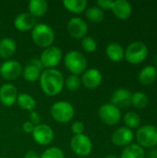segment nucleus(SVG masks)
<instances>
[{
  "mask_svg": "<svg viewBox=\"0 0 157 158\" xmlns=\"http://www.w3.org/2000/svg\"><path fill=\"white\" fill-rule=\"evenodd\" d=\"M39 81L42 91L49 96H55L60 94L64 88V77L56 69H43Z\"/></svg>",
  "mask_w": 157,
  "mask_h": 158,
  "instance_id": "nucleus-1",
  "label": "nucleus"
},
{
  "mask_svg": "<svg viewBox=\"0 0 157 158\" xmlns=\"http://www.w3.org/2000/svg\"><path fill=\"white\" fill-rule=\"evenodd\" d=\"M31 39L37 46L44 49L53 45L55 41V31L49 25L38 23L31 30Z\"/></svg>",
  "mask_w": 157,
  "mask_h": 158,
  "instance_id": "nucleus-2",
  "label": "nucleus"
},
{
  "mask_svg": "<svg viewBox=\"0 0 157 158\" xmlns=\"http://www.w3.org/2000/svg\"><path fill=\"white\" fill-rule=\"evenodd\" d=\"M137 144L144 148H155L157 146V127L155 125L146 124L137 129L134 134Z\"/></svg>",
  "mask_w": 157,
  "mask_h": 158,
  "instance_id": "nucleus-3",
  "label": "nucleus"
},
{
  "mask_svg": "<svg viewBox=\"0 0 157 158\" xmlns=\"http://www.w3.org/2000/svg\"><path fill=\"white\" fill-rule=\"evenodd\" d=\"M64 65L71 74L79 76L86 70L87 59L80 51L71 50L66 54L64 57Z\"/></svg>",
  "mask_w": 157,
  "mask_h": 158,
  "instance_id": "nucleus-4",
  "label": "nucleus"
},
{
  "mask_svg": "<svg viewBox=\"0 0 157 158\" xmlns=\"http://www.w3.org/2000/svg\"><path fill=\"white\" fill-rule=\"evenodd\" d=\"M148 47L142 41L130 43L125 49L124 58L130 64L138 65L143 63L148 56Z\"/></svg>",
  "mask_w": 157,
  "mask_h": 158,
  "instance_id": "nucleus-5",
  "label": "nucleus"
},
{
  "mask_svg": "<svg viewBox=\"0 0 157 158\" xmlns=\"http://www.w3.org/2000/svg\"><path fill=\"white\" fill-rule=\"evenodd\" d=\"M50 113L55 121L59 123H68L74 118L75 110L69 102L57 101L51 106Z\"/></svg>",
  "mask_w": 157,
  "mask_h": 158,
  "instance_id": "nucleus-6",
  "label": "nucleus"
},
{
  "mask_svg": "<svg viewBox=\"0 0 157 158\" xmlns=\"http://www.w3.org/2000/svg\"><path fill=\"white\" fill-rule=\"evenodd\" d=\"M70 148L78 156L86 157L93 151V143L89 136L83 134L74 135L70 141Z\"/></svg>",
  "mask_w": 157,
  "mask_h": 158,
  "instance_id": "nucleus-7",
  "label": "nucleus"
},
{
  "mask_svg": "<svg viewBox=\"0 0 157 158\" xmlns=\"http://www.w3.org/2000/svg\"><path fill=\"white\" fill-rule=\"evenodd\" d=\"M98 117L100 120L108 126H114L118 124L121 119L120 109L111 103L104 104L98 110Z\"/></svg>",
  "mask_w": 157,
  "mask_h": 158,
  "instance_id": "nucleus-8",
  "label": "nucleus"
},
{
  "mask_svg": "<svg viewBox=\"0 0 157 158\" xmlns=\"http://www.w3.org/2000/svg\"><path fill=\"white\" fill-rule=\"evenodd\" d=\"M39 58L45 69H55L62 59V50L58 46L51 45L43 50Z\"/></svg>",
  "mask_w": 157,
  "mask_h": 158,
  "instance_id": "nucleus-9",
  "label": "nucleus"
},
{
  "mask_svg": "<svg viewBox=\"0 0 157 158\" xmlns=\"http://www.w3.org/2000/svg\"><path fill=\"white\" fill-rule=\"evenodd\" d=\"M32 138L36 143L42 146H45L50 144L55 137V133L53 129L47 124H39L34 126V129L31 132Z\"/></svg>",
  "mask_w": 157,
  "mask_h": 158,
  "instance_id": "nucleus-10",
  "label": "nucleus"
},
{
  "mask_svg": "<svg viewBox=\"0 0 157 158\" xmlns=\"http://www.w3.org/2000/svg\"><path fill=\"white\" fill-rule=\"evenodd\" d=\"M67 31L68 34L76 40L84 38L88 31V25L85 20L80 17L71 18L67 24Z\"/></svg>",
  "mask_w": 157,
  "mask_h": 158,
  "instance_id": "nucleus-11",
  "label": "nucleus"
},
{
  "mask_svg": "<svg viewBox=\"0 0 157 158\" xmlns=\"http://www.w3.org/2000/svg\"><path fill=\"white\" fill-rule=\"evenodd\" d=\"M22 73V66L16 60H6L0 65V76L6 81H13Z\"/></svg>",
  "mask_w": 157,
  "mask_h": 158,
  "instance_id": "nucleus-12",
  "label": "nucleus"
},
{
  "mask_svg": "<svg viewBox=\"0 0 157 158\" xmlns=\"http://www.w3.org/2000/svg\"><path fill=\"white\" fill-rule=\"evenodd\" d=\"M134 140V132L127 127L117 129L111 135V142L116 146L126 147L132 143Z\"/></svg>",
  "mask_w": 157,
  "mask_h": 158,
  "instance_id": "nucleus-13",
  "label": "nucleus"
},
{
  "mask_svg": "<svg viewBox=\"0 0 157 158\" xmlns=\"http://www.w3.org/2000/svg\"><path fill=\"white\" fill-rule=\"evenodd\" d=\"M81 81V84L85 88L89 90H93L96 89L98 86H100V84L102 83L103 75L96 69H89L82 73Z\"/></svg>",
  "mask_w": 157,
  "mask_h": 158,
  "instance_id": "nucleus-14",
  "label": "nucleus"
},
{
  "mask_svg": "<svg viewBox=\"0 0 157 158\" xmlns=\"http://www.w3.org/2000/svg\"><path fill=\"white\" fill-rule=\"evenodd\" d=\"M18 97V91L15 85L11 83H5L0 87V102L4 106H12Z\"/></svg>",
  "mask_w": 157,
  "mask_h": 158,
  "instance_id": "nucleus-15",
  "label": "nucleus"
},
{
  "mask_svg": "<svg viewBox=\"0 0 157 158\" xmlns=\"http://www.w3.org/2000/svg\"><path fill=\"white\" fill-rule=\"evenodd\" d=\"M36 25V18L29 12H22L17 15L14 19V26L19 31H31Z\"/></svg>",
  "mask_w": 157,
  "mask_h": 158,
  "instance_id": "nucleus-16",
  "label": "nucleus"
},
{
  "mask_svg": "<svg viewBox=\"0 0 157 158\" xmlns=\"http://www.w3.org/2000/svg\"><path fill=\"white\" fill-rule=\"evenodd\" d=\"M132 94L126 88H118L111 95V104L118 106L119 109L120 107H128L130 106Z\"/></svg>",
  "mask_w": 157,
  "mask_h": 158,
  "instance_id": "nucleus-17",
  "label": "nucleus"
},
{
  "mask_svg": "<svg viewBox=\"0 0 157 158\" xmlns=\"http://www.w3.org/2000/svg\"><path fill=\"white\" fill-rule=\"evenodd\" d=\"M114 16L119 19H127L132 14V6L127 0H116L111 8Z\"/></svg>",
  "mask_w": 157,
  "mask_h": 158,
  "instance_id": "nucleus-18",
  "label": "nucleus"
},
{
  "mask_svg": "<svg viewBox=\"0 0 157 158\" xmlns=\"http://www.w3.org/2000/svg\"><path fill=\"white\" fill-rule=\"evenodd\" d=\"M156 79L157 69L152 65L143 67L138 74V80L143 85H151L156 81Z\"/></svg>",
  "mask_w": 157,
  "mask_h": 158,
  "instance_id": "nucleus-19",
  "label": "nucleus"
},
{
  "mask_svg": "<svg viewBox=\"0 0 157 158\" xmlns=\"http://www.w3.org/2000/svg\"><path fill=\"white\" fill-rule=\"evenodd\" d=\"M105 54L107 57L113 62H120L125 56V49L117 42H112L107 44L105 48Z\"/></svg>",
  "mask_w": 157,
  "mask_h": 158,
  "instance_id": "nucleus-20",
  "label": "nucleus"
},
{
  "mask_svg": "<svg viewBox=\"0 0 157 158\" xmlns=\"http://www.w3.org/2000/svg\"><path fill=\"white\" fill-rule=\"evenodd\" d=\"M16 42L9 37H5L0 40V58H10L16 52Z\"/></svg>",
  "mask_w": 157,
  "mask_h": 158,
  "instance_id": "nucleus-21",
  "label": "nucleus"
},
{
  "mask_svg": "<svg viewBox=\"0 0 157 158\" xmlns=\"http://www.w3.org/2000/svg\"><path fill=\"white\" fill-rule=\"evenodd\" d=\"M29 13L34 18L43 16L48 9V4L45 0H31L28 3Z\"/></svg>",
  "mask_w": 157,
  "mask_h": 158,
  "instance_id": "nucleus-22",
  "label": "nucleus"
},
{
  "mask_svg": "<svg viewBox=\"0 0 157 158\" xmlns=\"http://www.w3.org/2000/svg\"><path fill=\"white\" fill-rule=\"evenodd\" d=\"M120 158H145V152L139 144L131 143L123 149Z\"/></svg>",
  "mask_w": 157,
  "mask_h": 158,
  "instance_id": "nucleus-23",
  "label": "nucleus"
},
{
  "mask_svg": "<svg viewBox=\"0 0 157 158\" xmlns=\"http://www.w3.org/2000/svg\"><path fill=\"white\" fill-rule=\"evenodd\" d=\"M17 104L19 105V106L24 110L27 111H33L34 108L36 107V101L35 99L29 94L23 93V94H18L17 97Z\"/></svg>",
  "mask_w": 157,
  "mask_h": 158,
  "instance_id": "nucleus-24",
  "label": "nucleus"
},
{
  "mask_svg": "<svg viewBox=\"0 0 157 158\" xmlns=\"http://www.w3.org/2000/svg\"><path fill=\"white\" fill-rule=\"evenodd\" d=\"M86 0H64L63 5L67 10L71 13L80 14L83 12L87 7Z\"/></svg>",
  "mask_w": 157,
  "mask_h": 158,
  "instance_id": "nucleus-25",
  "label": "nucleus"
},
{
  "mask_svg": "<svg viewBox=\"0 0 157 158\" xmlns=\"http://www.w3.org/2000/svg\"><path fill=\"white\" fill-rule=\"evenodd\" d=\"M41 73H42V70H40L38 68L29 63L24 67V69H22L21 75L27 81L35 82L40 79Z\"/></svg>",
  "mask_w": 157,
  "mask_h": 158,
  "instance_id": "nucleus-26",
  "label": "nucleus"
},
{
  "mask_svg": "<svg viewBox=\"0 0 157 158\" xmlns=\"http://www.w3.org/2000/svg\"><path fill=\"white\" fill-rule=\"evenodd\" d=\"M149 104V98L143 92H135L131 95L130 105L137 109H143Z\"/></svg>",
  "mask_w": 157,
  "mask_h": 158,
  "instance_id": "nucleus-27",
  "label": "nucleus"
},
{
  "mask_svg": "<svg viewBox=\"0 0 157 158\" xmlns=\"http://www.w3.org/2000/svg\"><path fill=\"white\" fill-rule=\"evenodd\" d=\"M123 121H124L125 127H127L130 130L140 128L141 123H142V119H141L140 115L136 112H133V111L127 112L123 117Z\"/></svg>",
  "mask_w": 157,
  "mask_h": 158,
  "instance_id": "nucleus-28",
  "label": "nucleus"
},
{
  "mask_svg": "<svg viewBox=\"0 0 157 158\" xmlns=\"http://www.w3.org/2000/svg\"><path fill=\"white\" fill-rule=\"evenodd\" d=\"M85 16L87 19L93 23H99L105 18L104 11L101 8H99L97 6H92L88 7L85 12Z\"/></svg>",
  "mask_w": 157,
  "mask_h": 158,
  "instance_id": "nucleus-29",
  "label": "nucleus"
},
{
  "mask_svg": "<svg viewBox=\"0 0 157 158\" xmlns=\"http://www.w3.org/2000/svg\"><path fill=\"white\" fill-rule=\"evenodd\" d=\"M81 81L78 75L71 74L64 81V86H66V88L70 92L78 91L81 88Z\"/></svg>",
  "mask_w": 157,
  "mask_h": 158,
  "instance_id": "nucleus-30",
  "label": "nucleus"
},
{
  "mask_svg": "<svg viewBox=\"0 0 157 158\" xmlns=\"http://www.w3.org/2000/svg\"><path fill=\"white\" fill-rule=\"evenodd\" d=\"M81 48L87 53H93L97 49V43L92 36H85L81 39Z\"/></svg>",
  "mask_w": 157,
  "mask_h": 158,
  "instance_id": "nucleus-31",
  "label": "nucleus"
},
{
  "mask_svg": "<svg viewBox=\"0 0 157 158\" xmlns=\"http://www.w3.org/2000/svg\"><path fill=\"white\" fill-rule=\"evenodd\" d=\"M40 158H65V155L60 148L53 146L45 149L43 154L40 155Z\"/></svg>",
  "mask_w": 157,
  "mask_h": 158,
  "instance_id": "nucleus-32",
  "label": "nucleus"
},
{
  "mask_svg": "<svg viewBox=\"0 0 157 158\" xmlns=\"http://www.w3.org/2000/svg\"><path fill=\"white\" fill-rule=\"evenodd\" d=\"M84 124L81 121H75L71 125V131L74 135H80L83 134L84 132Z\"/></svg>",
  "mask_w": 157,
  "mask_h": 158,
  "instance_id": "nucleus-33",
  "label": "nucleus"
},
{
  "mask_svg": "<svg viewBox=\"0 0 157 158\" xmlns=\"http://www.w3.org/2000/svg\"><path fill=\"white\" fill-rule=\"evenodd\" d=\"M113 2L114 1H111V0H98L96 2V5L103 11L104 10H111L112 6H113Z\"/></svg>",
  "mask_w": 157,
  "mask_h": 158,
  "instance_id": "nucleus-34",
  "label": "nucleus"
},
{
  "mask_svg": "<svg viewBox=\"0 0 157 158\" xmlns=\"http://www.w3.org/2000/svg\"><path fill=\"white\" fill-rule=\"evenodd\" d=\"M29 118L30 120L34 126H37L39 124H41V118H40V115L36 112V111H31L29 114Z\"/></svg>",
  "mask_w": 157,
  "mask_h": 158,
  "instance_id": "nucleus-35",
  "label": "nucleus"
},
{
  "mask_svg": "<svg viewBox=\"0 0 157 158\" xmlns=\"http://www.w3.org/2000/svg\"><path fill=\"white\" fill-rule=\"evenodd\" d=\"M33 129H34V125L31 121H25L22 124V130L26 133H31L32 131H33Z\"/></svg>",
  "mask_w": 157,
  "mask_h": 158,
  "instance_id": "nucleus-36",
  "label": "nucleus"
},
{
  "mask_svg": "<svg viewBox=\"0 0 157 158\" xmlns=\"http://www.w3.org/2000/svg\"><path fill=\"white\" fill-rule=\"evenodd\" d=\"M30 64H31V65H33L34 67H36V68H38L40 70H43V64H42V62H41V60H40V58H38V57H33V58H31V61H30Z\"/></svg>",
  "mask_w": 157,
  "mask_h": 158,
  "instance_id": "nucleus-37",
  "label": "nucleus"
},
{
  "mask_svg": "<svg viewBox=\"0 0 157 158\" xmlns=\"http://www.w3.org/2000/svg\"><path fill=\"white\" fill-rule=\"evenodd\" d=\"M23 158H40V155L35 151H28Z\"/></svg>",
  "mask_w": 157,
  "mask_h": 158,
  "instance_id": "nucleus-38",
  "label": "nucleus"
},
{
  "mask_svg": "<svg viewBox=\"0 0 157 158\" xmlns=\"http://www.w3.org/2000/svg\"><path fill=\"white\" fill-rule=\"evenodd\" d=\"M148 157L149 158H157V150H151L148 154Z\"/></svg>",
  "mask_w": 157,
  "mask_h": 158,
  "instance_id": "nucleus-39",
  "label": "nucleus"
},
{
  "mask_svg": "<svg viewBox=\"0 0 157 158\" xmlns=\"http://www.w3.org/2000/svg\"><path fill=\"white\" fill-rule=\"evenodd\" d=\"M105 158H118L117 156H115V155H107L106 156Z\"/></svg>",
  "mask_w": 157,
  "mask_h": 158,
  "instance_id": "nucleus-40",
  "label": "nucleus"
},
{
  "mask_svg": "<svg viewBox=\"0 0 157 158\" xmlns=\"http://www.w3.org/2000/svg\"><path fill=\"white\" fill-rule=\"evenodd\" d=\"M0 158H6V157H2V156H1V157H0Z\"/></svg>",
  "mask_w": 157,
  "mask_h": 158,
  "instance_id": "nucleus-41",
  "label": "nucleus"
},
{
  "mask_svg": "<svg viewBox=\"0 0 157 158\" xmlns=\"http://www.w3.org/2000/svg\"><path fill=\"white\" fill-rule=\"evenodd\" d=\"M156 69H157V68H156Z\"/></svg>",
  "mask_w": 157,
  "mask_h": 158,
  "instance_id": "nucleus-42",
  "label": "nucleus"
}]
</instances>
